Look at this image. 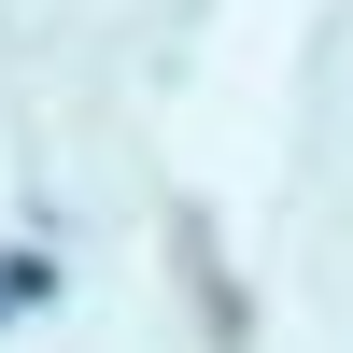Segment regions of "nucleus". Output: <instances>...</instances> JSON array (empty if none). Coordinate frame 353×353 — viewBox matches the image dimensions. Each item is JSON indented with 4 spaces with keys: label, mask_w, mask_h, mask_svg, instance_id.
I'll return each mask as SVG.
<instances>
[{
    "label": "nucleus",
    "mask_w": 353,
    "mask_h": 353,
    "mask_svg": "<svg viewBox=\"0 0 353 353\" xmlns=\"http://www.w3.org/2000/svg\"><path fill=\"white\" fill-rule=\"evenodd\" d=\"M14 297H43V269H28V254H0V311H14Z\"/></svg>",
    "instance_id": "1"
}]
</instances>
